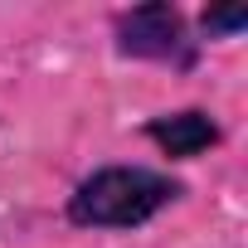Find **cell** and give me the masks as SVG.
<instances>
[{"label": "cell", "mask_w": 248, "mask_h": 248, "mask_svg": "<svg viewBox=\"0 0 248 248\" xmlns=\"http://www.w3.org/2000/svg\"><path fill=\"white\" fill-rule=\"evenodd\" d=\"M190 185L161 166L107 161L93 166L63 200V219L83 233H137L156 224L170 204H180Z\"/></svg>", "instance_id": "cell-1"}, {"label": "cell", "mask_w": 248, "mask_h": 248, "mask_svg": "<svg viewBox=\"0 0 248 248\" xmlns=\"http://www.w3.org/2000/svg\"><path fill=\"white\" fill-rule=\"evenodd\" d=\"M112 54L127 63H156L170 73H195L204 59V44L195 39L190 15L175 0H146V5H122L107 15Z\"/></svg>", "instance_id": "cell-2"}, {"label": "cell", "mask_w": 248, "mask_h": 248, "mask_svg": "<svg viewBox=\"0 0 248 248\" xmlns=\"http://www.w3.org/2000/svg\"><path fill=\"white\" fill-rule=\"evenodd\" d=\"M141 137L166 156V161H200L209 151L224 146V122L200 107V102H185V107H170V112H156L141 122Z\"/></svg>", "instance_id": "cell-3"}, {"label": "cell", "mask_w": 248, "mask_h": 248, "mask_svg": "<svg viewBox=\"0 0 248 248\" xmlns=\"http://www.w3.org/2000/svg\"><path fill=\"white\" fill-rule=\"evenodd\" d=\"M195 39H238L248 30V5H238V0H229V5H204L195 20Z\"/></svg>", "instance_id": "cell-4"}]
</instances>
